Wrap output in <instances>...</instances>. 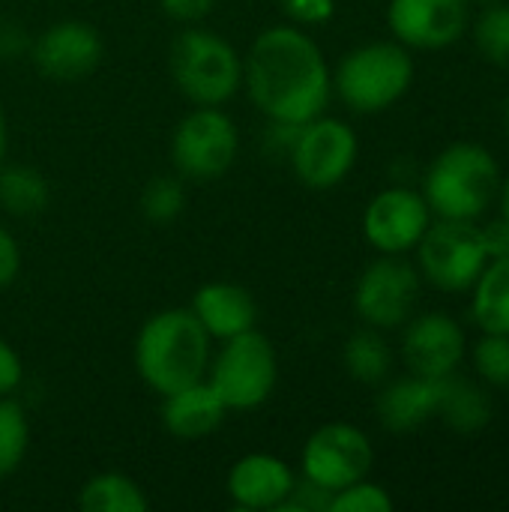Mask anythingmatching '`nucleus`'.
I'll return each mask as SVG.
<instances>
[{"label": "nucleus", "instance_id": "obj_1", "mask_svg": "<svg viewBox=\"0 0 509 512\" xmlns=\"http://www.w3.org/2000/svg\"><path fill=\"white\" fill-rule=\"evenodd\" d=\"M243 81L255 108L282 129H297L321 117L333 93L324 51L294 24L258 33L243 60Z\"/></svg>", "mask_w": 509, "mask_h": 512}, {"label": "nucleus", "instance_id": "obj_2", "mask_svg": "<svg viewBox=\"0 0 509 512\" xmlns=\"http://www.w3.org/2000/svg\"><path fill=\"white\" fill-rule=\"evenodd\" d=\"M207 366L210 336L192 309H162L141 324L135 339V369L159 396L201 381Z\"/></svg>", "mask_w": 509, "mask_h": 512}, {"label": "nucleus", "instance_id": "obj_3", "mask_svg": "<svg viewBox=\"0 0 509 512\" xmlns=\"http://www.w3.org/2000/svg\"><path fill=\"white\" fill-rule=\"evenodd\" d=\"M498 159L474 141H456L426 171L423 198L441 219H480L501 192Z\"/></svg>", "mask_w": 509, "mask_h": 512}, {"label": "nucleus", "instance_id": "obj_4", "mask_svg": "<svg viewBox=\"0 0 509 512\" xmlns=\"http://www.w3.org/2000/svg\"><path fill=\"white\" fill-rule=\"evenodd\" d=\"M168 69L192 105H225L243 84V60L237 48L204 27H189L174 36Z\"/></svg>", "mask_w": 509, "mask_h": 512}, {"label": "nucleus", "instance_id": "obj_5", "mask_svg": "<svg viewBox=\"0 0 509 512\" xmlns=\"http://www.w3.org/2000/svg\"><path fill=\"white\" fill-rule=\"evenodd\" d=\"M414 81V60L402 42H366L348 51L333 75L339 99L357 114L393 108Z\"/></svg>", "mask_w": 509, "mask_h": 512}, {"label": "nucleus", "instance_id": "obj_6", "mask_svg": "<svg viewBox=\"0 0 509 512\" xmlns=\"http://www.w3.org/2000/svg\"><path fill=\"white\" fill-rule=\"evenodd\" d=\"M204 378L228 411L261 408L273 396L279 378L273 342L258 330L225 339L222 351L210 360Z\"/></svg>", "mask_w": 509, "mask_h": 512}, {"label": "nucleus", "instance_id": "obj_7", "mask_svg": "<svg viewBox=\"0 0 509 512\" xmlns=\"http://www.w3.org/2000/svg\"><path fill=\"white\" fill-rule=\"evenodd\" d=\"M240 150V132L219 105H195L171 135V162L180 177L210 183L222 177Z\"/></svg>", "mask_w": 509, "mask_h": 512}, {"label": "nucleus", "instance_id": "obj_8", "mask_svg": "<svg viewBox=\"0 0 509 512\" xmlns=\"http://www.w3.org/2000/svg\"><path fill=\"white\" fill-rule=\"evenodd\" d=\"M423 276L441 291H471L480 273L489 264V252L483 234L474 222L465 219H441L426 228L417 243Z\"/></svg>", "mask_w": 509, "mask_h": 512}, {"label": "nucleus", "instance_id": "obj_9", "mask_svg": "<svg viewBox=\"0 0 509 512\" xmlns=\"http://www.w3.org/2000/svg\"><path fill=\"white\" fill-rule=\"evenodd\" d=\"M357 153H360L357 132L345 120L321 114L294 129L291 165L297 180L309 189L339 186L357 165Z\"/></svg>", "mask_w": 509, "mask_h": 512}, {"label": "nucleus", "instance_id": "obj_10", "mask_svg": "<svg viewBox=\"0 0 509 512\" xmlns=\"http://www.w3.org/2000/svg\"><path fill=\"white\" fill-rule=\"evenodd\" d=\"M300 465H303V480L327 492H339L369 477L375 465V450L363 429L351 423H327L309 435Z\"/></svg>", "mask_w": 509, "mask_h": 512}, {"label": "nucleus", "instance_id": "obj_11", "mask_svg": "<svg viewBox=\"0 0 509 512\" xmlns=\"http://www.w3.org/2000/svg\"><path fill=\"white\" fill-rule=\"evenodd\" d=\"M420 294V273L402 255L372 261L354 288V309L375 330H393L411 321Z\"/></svg>", "mask_w": 509, "mask_h": 512}, {"label": "nucleus", "instance_id": "obj_12", "mask_svg": "<svg viewBox=\"0 0 509 512\" xmlns=\"http://www.w3.org/2000/svg\"><path fill=\"white\" fill-rule=\"evenodd\" d=\"M429 225L432 210L426 198L408 186L378 192L363 213V234L381 255H405L408 249H417Z\"/></svg>", "mask_w": 509, "mask_h": 512}, {"label": "nucleus", "instance_id": "obj_13", "mask_svg": "<svg viewBox=\"0 0 509 512\" xmlns=\"http://www.w3.org/2000/svg\"><path fill=\"white\" fill-rule=\"evenodd\" d=\"M105 45L93 24L87 21H57L30 48L33 66L48 81H81L102 63Z\"/></svg>", "mask_w": 509, "mask_h": 512}, {"label": "nucleus", "instance_id": "obj_14", "mask_svg": "<svg viewBox=\"0 0 509 512\" xmlns=\"http://www.w3.org/2000/svg\"><path fill=\"white\" fill-rule=\"evenodd\" d=\"M387 24L405 48L438 51L468 30V0H390Z\"/></svg>", "mask_w": 509, "mask_h": 512}, {"label": "nucleus", "instance_id": "obj_15", "mask_svg": "<svg viewBox=\"0 0 509 512\" xmlns=\"http://www.w3.org/2000/svg\"><path fill=\"white\" fill-rule=\"evenodd\" d=\"M465 330L444 312L414 318L402 339V360L411 375L447 378L465 360Z\"/></svg>", "mask_w": 509, "mask_h": 512}, {"label": "nucleus", "instance_id": "obj_16", "mask_svg": "<svg viewBox=\"0 0 509 512\" xmlns=\"http://www.w3.org/2000/svg\"><path fill=\"white\" fill-rule=\"evenodd\" d=\"M294 483L297 477L285 459L270 453H249L228 471V498L234 510H279L288 501Z\"/></svg>", "mask_w": 509, "mask_h": 512}, {"label": "nucleus", "instance_id": "obj_17", "mask_svg": "<svg viewBox=\"0 0 509 512\" xmlns=\"http://www.w3.org/2000/svg\"><path fill=\"white\" fill-rule=\"evenodd\" d=\"M444 378H399L378 396V420L393 435H408L438 417Z\"/></svg>", "mask_w": 509, "mask_h": 512}, {"label": "nucleus", "instance_id": "obj_18", "mask_svg": "<svg viewBox=\"0 0 509 512\" xmlns=\"http://www.w3.org/2000/svg\"><path fill=\"white\" fill-rule=\"evenodd\" d=\"M195 318L207 330L210 339H231L246 330H255L258 306L243 285L234 282H207L195 291L192 306Z\"/></svg>", "mask_w": 509, "mask_h": 512}, {"label": "nucleus", "instance_id": "obj_19", "mask_svg": "<svg viewBox=\"0 0 509 512\" xmlns=\"http://www.w3.org/2000/svg\"><path fill=\"white\" fill-rule=\"evenodd\" d=\"M225 402L207 384V378L162 396V426L180 441H198L213 435L225 423Z\"/></svg>", "mask_w": 509, "mask_h": 512}, {"label": "nucleus", "instance_id": "obj_20", "mask_svg": "<svg viewBox=\"0 0 509 512\" xmlns=\"http://www.w3.org/2000/svg\"><path fill=\"white\" fill-rule=\"evenodd\" d=\"M438 417L459 435H477L492 423L495 405H492V396L480 384L447 375L441 405H438Z\"/></svg>", "mask_w": 509, "mask_h": 512}, {"label": "nucleus", "instance_id": "obj_21", "mask_svg": "<svg viewBox=\"0 0 509 512\" xmlns=\"http://www.w3.org/2000/svg\"><path fill=\"white\" fill-rule=\"evenodd\" d=\"M471 315L483 333L509 336V255L492 258L474 282Z\"/></svg>", "mask_w": 509, "mask_h": 512}, {"label": "nucleus", "instance_id": "obj_22", "mask_svg": "<svg viewBox=\"0 0 509 512\" xmlns=\"http://www.w3.org/2000/svg\"><path fill=\"white\" fill-rule=\"evenodd\" d=\"M51 186L33 165L0 162V207L12 216H36L48 207Z\"/></svg>", "mask_w": 509, "mask_h": 512}, {"label": "nucleus", "instance_id": "obj_23", "mask_svg": "<svg viewBox=\"0 0 509 512\" xmlns=\"http://www.w3.org/2000/svg\"><path fill=\"white\" fill-rule=\"evenodd\" d=\"M78 507L84 512H144L150 507L144 489L123 474H96L81 486Z\"/></svg>", "mask_w": 509, "mask_h": 512}, {"label": "nucleus", "instance_id": "obj_24", "mask_svg": "<svg viewBox=\"0 0 509 512\" xmlns=\"http://www.w3.org/2000/svg\"><path fill=\"white\" fill-rule=\"evenodd\" d=\"M342 360H345V369H348V375L354 381H360V384H381L390 375L393 351L384 342L381 330L366 327V330H357L345 342Z\"/></svg>", "mask_w": 509, "mask_h": 512}, {"label": "nucleus", "instance_id": "obj_25", "mask_svg": "<svg viewBox=\"0 0 509 512\" xmlns=\"http://www.w3.org/2000/svg\"><path fill=\"white\" fill-rule=\"evenodd\" d=\"M30 447V423L12 396H0V480L18 471Z\"/></svg>", "mask_w": 509, "mask_h": 512}, {"label": "nucleus", "instance_id": "obj_26", "mask_svg": "<svg viewBox=\"0 0 509 512\" xmlns=\"http://www.w3.org/2000/svg\"><path fill=\"white\" fill-rule=\"evenodd\" d=\"M474 42L489 63L509 69V3H489L480 12L474 24Z\"/></svg>", "mask_w": 509, "mask_h": 512}, {"label": "nucleus", "instance_id": "obj_27", "mask_svg": "<svg viewBox=\"0 0 509 512\" xmlns=\"http://www.w3.org/2000/svg\"><path fill=\"white\" fill-rule=\"evenodd\" d=\"M183 207H186V189H183L180 177L159 174V177L147 180V186L141 189V213L153 225L174 222L183 213Z\"/></svg>", "mask_w": 509, "mask_h": 512}, {"label": "nucleus", "instance_id": "obj_28", "mask_svg": "<svg viewBox=\"0 0 509 512\" xmlns=\"http://www.w3.org/2000/svg\"><path fill=\"white\" fill-rule=\"evenodd\" d=\"M474 369L486 384L509 390V336L486 333L474 345Z\"/></svg>", "mask_w": 509, "mask_h": 512}, {"label": "nucleus", "instance_id": "obj_29", "mask_svg": "<svg viewBox=\"0 0 509 512\" xmlns=\"http://www.w3.org/2000/svg\"><path fill=\"white\" fill-rule=\"evenodd\" d=\"M393 510V498L387 495L384 486L369 483L366 477L333 492L330 498V512H390Z\"/></svg>", "mask_w": 509, "mask_h": 512}, {"label": "nucleus", "instance_id": "obj_30", "mask_svg": "<svg viewBox=\"0 0 509 512\" xmlns=\"http://www.w3.org/2000/svg\"><path fill=\"white\" fill-rule=\"evenodd\" d=\"M294 24H327L336 15V0H276Z\"/></svg>", "mask_w": 509, "mask_h": 512}, {"label": "nucleus", "instance_id": "obj_31", "mask_svg": "<svg viewBox=\"0 0 509 512\" xmlns=\"http://www.w3.org/2000/svg\"><path fill=\"white\" fill-rule=\"evenodd\" d=\"M24 381V366H21V357L18 351L0 339V396H12Z\"/></svg>", "mask_w": 509, "mask_h": 512}, {"label": "nucleus", "instance_id": "obj_32", "mask_svg": "<svg viewBox=\"0 0 509 512\" xmlns=\"http://www.w3.org/2000/svg\"><path fill=\"white\" fill-rule=\"evenodd\" d=\"M162 12L174 21H186V24H195L201 18L210 15V9L216 6V0H159Z\"/></svg>", "mask_w": 509, "mask_h": 512}, {"label": "nucleus", "instance_id": "obj_33", "mask_svg": "<svg viewBox=\"0 0 509 512\" xmlns=\"http://www.w3.org/2000/svg\"><path fill=\"white\" fill-rule=\"evenodd\" d=\"M18 270H21V249L15 237L0 225V291L15 282Z\"/></svg>", "mask_w": 509, "mask_h": 512}, {"label": "nucleus", "instance_id": "obj_34", "mask_svg": "<svg viewBox=\"0 0 509 512\" xmlns=\"http://www.w3.org/2000/svg\"><path fill=\"white\" fill-rule=\"evenodd\" d=\"M480 234H483L489 261H492V258H504V255H509V222L504 216H498L495 222H489L486 228H480Z\"/></svg>", "mask_w": 509, "mask_h": 512}, {"label": "nucleus", "instance_id": "obj_35", "mask_svg": "<svg viewBox=\"0 0 509 512\" xmlns=\"http://www.w3.org/2000/svg\"><path fill=\"white\" fill-rule=\"evenodd\" d=\"M498 201H501V216L509 222V177L501 180V192H498Z\"/></svg>", "mask_w": 509, "mask_h": 512}, {"label": "nucleus", "instance_id": "obj_36", "mask_svg": "<svg viewBox=\"0 0 509 512\" xmlns=\"http://www.w3.org/2000/svg\"><path fill=\"white\" fill-rule=\"evenodd\" d=\"M6 156V111H3V102H0V162Z\"/></svg>", "mask_w": 509, "mask_h": 512}, {"label": "nucleus", "instance_id": "obj_37", "mask_svg": "<svg viewBox=\"0 0 509 512\" xmlns=\"http://www.w3.org/2000/svg\"><path fill=\"white\" fill-rule=\"evenodd\" d=\"M504 126H507V135H509V93H507V102H504Z\"/></svg>", "mask_w": 509, "mask_h": 512}, {"label": "nucleus", "instance_id": "obj_38", "mask_svg": "<svg viewBox=\"0 0 509 512\" xmlns=\"http://www.w3.org/2000/svg\"><path fill=\"white\" fill-rule=\"evenodd\" d=\"M474 3H483V6H489V3H501V0H474Z\"/></svg>", "mask_w": 509, "mask_h": 512}]
</instances>
